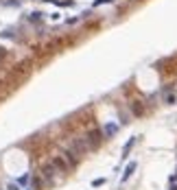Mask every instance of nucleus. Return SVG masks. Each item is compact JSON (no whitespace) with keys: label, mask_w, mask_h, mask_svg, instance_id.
Listing matches in <instances>:
<instances>
[{"label":"nucleus","mask_w":177,"mask_h":190,"mask_svg":"<svg viewBox=\"0 0 177 190\" xmlns=\"http://www.w3.org/2000/svg\"><path fill=\"white\" fill-rule=\"evenodd\" d=\"M7 190H20V186H18V183H9Z\"/></svg>","instance_id":"obj_11"},{"label":"nucleus","mask_w":177,"mask_h":190,"mask_svg":"<svg viewBox=\"0 0 177 190\" xmlns=\"http://www.w3.org/2000/svg\"><path fill=\"white\" fill-rule=\"evenodd\" d=\"M101 140H103V131H101V129H94V131H90V133L85 136L87 149H96L98 144H101Z\"/></svg>","instance_id":"obj_1"},{"label":"nucleus","mask_w":177,"mask_h":190,"mask_svg":"<svg viewBox=\"0 0 177 190\" xmlns=\"http://www.w3.org/2000/svg\"><path fill=\"white\" fill-rule=\"evenodd\" d=\"M134 173H136V162H129V164H127V168H125V173H123V181H127L131 175H134Z\"/></svg>","instance_id":"obj_5"},{"label":"nucleus","mask_w":177,"mask_h":190,"mask_svg":"<svg viewBox=\"0 0 177 190\" xmlns=\"http://www.w3.org/2000/svg\"><path fill=\"white\" fill-rule=\"evenodd\" d=\"M29 190H33V188H29Z\"/></svg>","instance_id":"obj_13"},{"label":"nucleus","mask_w":177,"mask_h":190,"mask_svg":"<svg viewBox=\"0 0 177 190\" xmlns=\"http://www.w3.org/2000/svg\"><path fill=\"white\" fill-rule=\"evenodd\" d=\"M134 142H136V138H131V140H129V142H127L125 147H123V157H127V153H129V149L134 147Z\"/></svg>","instance_id":"obj_7"},{"label":"nucleus","mask_w":177,"mask_h":190,"mask_svg":"<svg viewBox=\"0 0 177 190\" xmlns=\"http://www.w3.org/2000/svg\"><path fill=\"white\" fill-rule=\"evenodd\" d=\"M53 166L57 168V173H68L70 170V164H68V160L64 157V155H57V157H53Z\"/></svg>","instance_id":"obj_2"},{"label":"nucleus","mask_w":177,"mask_h":190,"mask_svg":"<svg viewBox=\"0 0 177 190\" xmlns=\"http://www.w3.org/2000/svg\"><path fill=\"white\" fill-rule=\"evenodd\" d=\"M29 181H31V175H22L18 179V186H24V183H29Z\"/></svg>","instance_id":"obj_8"},{"label":"nucleus","mask_w":177,"mask_h":190,"mask_svg":"<svg viewBox=\"0 0 177 190\" xmlns=\"http://www.w3.org/2000/svg\"><path fill=\"white\" fill-rule=\"evenodd\" d=\"M103 183H105V179L101 177V179H94V181H92V186H94V188H98V186H103Z\"/></svg>","instance_id":"obj_9"},{"label":"nucleus","mask_w":177,"mask_h":190,"mask_svg":"<svg viewBox=\"0 0 177 190\" xmlns=\"http://www.w3.org/2000/svg\"><path fill=\"white\" fill-rule=\"evenodd\" d=\"M116 131H118V125H116V122H107V125L103 127V136H105V138L116 136Z\"/></svg>","instance_id":"obj_4"},{"label":"nucleus","mask_w":177,"mask_h":190,"mask_svg":"<svg viewBox=\"0 0 177 190\" xmlns=\"http://www.w3.org/2000/svg\"><path fill=\"white\" fill-rule=\"evenodd\" d=\"M105 2H112V0H94V7H98V4H105Z\"/></svg>","instance_id":"obj_10"},{"label":"nucleus","mask_w":177,"mask_h":190,"mask_svg":"<svg viewBox=\"0 0 177 190\" xmlns=\"http://www.w3.org/2000/svg\"><path fill=\"white\" fill-rule=\"evenodd\" d=\"M42 18H44V13H42V11H33V13L29 15V20H31V22H40Z\"/></svg>","instance_id":"obj_6"},{"label":"nucleus","mask_w":177,"mask_h":190,"mask_svg":"<svg viewBox=\"0 0 177 190\" xmlns=\"http://www.w3.org/2000/svg\"><path fill=\"white\" fill-rule=\"evenodd\" d=\"M55 175H57V168L53 166V162H48V164H44V166H42V177H44L46 181H51Z\"/></svg>","instance_id":"obj_3"},{"label":"nucleus","mask_w":177,"mask_h":190,"mask_svg":"<svg viewBox=\"0 0 177 190\" xmlns=\"http://www.w3.org/2000/svg\"><path fill=\"white\" fill-rule=\"evenodd\" d=\"M168 190H177V181H168Z\"/></svg>","instance_id":"obj_12"}]
</instances>
